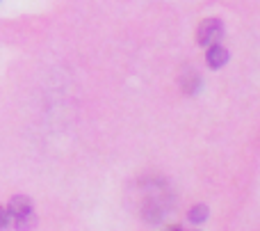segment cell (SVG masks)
<instances>
[{
	"label": "cell",
	"instance_id": "1",
	"mask_svg": "<svg viewBox=\"0 0 260 231\" xmlns=\"http://www.w3.org/2000/svg\"><path fill=\"white\" fill-rule=\"evenodd\" d=\"M7 213H9L12 224L18 231H30L37 224V215H35V209H32L30 197H23V195L12 197L7 206Z\"/></svg>",
	"mask_w": 260,
	"mask_h": 231
},
{
	"label": "cell",
	"instance_id": "2",
	"mask_svg": "<svg viewBox=\"0 0 260 231\" xmlns=\"http://www.w3.org/2000/svg\"><path fill=\"white\" fill-rule=\"evenodd\" d=\"M224 37V23L219 18H206L197 30V39L201 46H212Z\"/></svg>",
	"mask_w": 260,
	"mask_h": 231
},
{
	"label": "cell",
	"instance_id": "3",
	"mask_svg": "<svg viewBox=\"0 0 260 231\" xmlns=\"http://www.w3.org/2000/svg\"><path fill=\"white\" fill-rule=\"evenodd\" d=\"M208 67L210 69H221L226 62H229V50L226 48H221V46H217V44H212V46H208Z\"/></svg>",
	"mask_w": 260,
	"mask_h": 231
},
{
	"label": "cell",
	"instance_id": "4",
	"mask_svg": "<svg viewBox=\"0 0 260 231\" xmlns=\"http://www.w3.org/2000/svg\"><path fill=\"white\" fill-rule=\"evenodd\" d=\"M201 87V78L197 76V71H187L185 73V80H183V90L187 94H197V90Z\"/></svg>",
	"mask_w": 260,
	"mask_h": 231
},
{
	"label": "cell",
	"instance_id": "5",
	"mask_svg": "<svg viewBox=\"0 0 260 231\" xmlns=\"http://www.w3.org/2000/svg\"><path fill=\"white\" fill-rule=\"evenodd\" d=\"M187 218H189V222H197V224H201V222H206L208 220V206H194L192 211L187 213Z\"/></svg>",
	"mask_w": 260,
	"mask_h": 231
},
{
	"label": "cell",
	"instance_id": "6",
	"mask_svg": "<svg viewBox=\"0 0 260 231\" xmlns=\"http://www.w3.org/2000/svg\"><path fill=\"white\" fill-rule=\"evenodd\" d=\"M9 224H12V220H9L7 209H3V206H0V231H5Z\"/></svg>",
	"mask_w": 260,
	"mask_h": 231
}]
</instances>
